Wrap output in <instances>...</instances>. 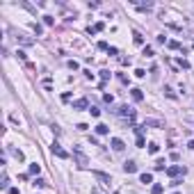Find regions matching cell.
Segmentation results:
<instances>
[{"instance_id": "1", "label": "cell", "mask_w": 194, "mask_h": 194, "mask_svg": "<svg viewBox=\"0 0 194 194\" xmlns=\"http://www.w3.org/2000/svg\"><path fill=\"white\" fill-rule=\"evenodd\" d=\"M73 158H75V162H78V167H80V169H85V167L89 164V158H87L80 149H75V151H73Z\"/></svg>"}, {"instance_id": "2", "label": "cell", "mask_w": 194, "mask_h": 194, "mask_svg": "<svg viewBox=\"0 0 194 194\" xmlns=\"http://www.w3.org/2000/svg\"><path fill=\"white\" fill-rule=\"evenodd\" d=\"M185 176V167H178V164H174V167H167V176H171V178H178V176Z\"/></svg>"}, {"instance_id": "3", "label": "cell", "mask_w": 194, "mask_h": 194, "mask_svg": "<svg viewBox=\"0 0 194 194\" xmlns=\"http://www.w3.org/2000/svg\"><path fill=\"white\" fill-rule=\"evenodd\" d=\"M50 151H53V153H55L57 158H62V160H66V158H69V153H66V151L62 149V146H60V144H57V142H53V146H50Z\"/></svg>"}, {"instance_id": "4", "label": "cell", "mask_w": 194, "mask_h": 194, "mask_svg": "<svg viewBox=\"0 0 194 194\" xmlns=\"http://www.w3.org/2000/svg\"><path fill=\"white\" fill-rule=\"evenodd\" d=\"M117 112H119V114H126V117H128L130 121L135 119V110H132V107H128V105H121V107H119Z\"/></svg>"}, {"instance_id": "5", "label": "cell", "mask_w": 194, "mask_h": 194, "mask_svg": "<svg viewBox=\"0 0 194 194\" xmlns=\"http://www.w3.org/2000/svg\"><path fill=\"white\" fill-rule=\"evenodd\" d=\"M94 176H96V178L103 183V185H110V183H112V178H110L107 174H103V171H94Z\"/></svg>"}, {"instance_id": "6", "label": "cell", "mask_w": 194, "mask_h": 194, "mask_svg": "<svg viewBox=\"0 0 194 194\" xmlns=\"http://www.w3.org/2000/svg\"><path fill=\"white\" fill-rule=\"evenodd\" d=\"M85 107H89V103H87V98H78V100L73 103V110H85Z\"/></svg>"}, {"instance_id": "7", "label": "cell", "mask_w": 194, "mask_h": 194, "mask_svg": "<svg viewBox=\"0 0 194 194\" xmlns=\"http://www.w3.org/2000/svg\"><path fill=\"white\" fill-rule=\"evenodd\" d=\"M123 171H126V174H135V171H137V164H135L132 160H126V164H123Z\"/></svg>"}, {"instance_id": "8", "label": "cell", "mask_w": 194, "mask_h": 194, "mask_svg": "<svg viewBox=\"0 0 194 194\" xmlns=\"http://www.w3.org/2000/svg\"><path fill=\"white\" fill-rule=\"evenodd\" d=\"M16 41H18V43H23V46H32V43H34V39L25 37V34H18V37H16Z\"/></svg>"}, {"instance_id": "9", "label": "cell", "mask_w": 194, "mask_h": 194, "mask_svg": "<svg viewBox=\"0 0 194 194\" xmlns=\"http://www.w3.org/2000/svg\"><path fill=\"white\" fill-rule=\"evenodd\" d=\"M110 144H112V149H114V151H123V146H126V144H123V142H121L119 137H114V139H112Z\"/></svg>"}, {"instance_id": "10", "label": "cell", "mask_w": 194, "mask_h": 194, "mask_svg": "<svg viewBox=\"0 0 194 194\" xmlns=\"http://www.w3.org/2000/svg\"><path fill=\"white\" fill-rule=\"evenodd\" d=\"M146 126H153V128H162V121H158V119H146L144 121V128Z\"/></svg>"}, {"instance_id": "11", "label": "cell", "mask_w": 194, "mask_h": 194, "mask_svg": "<svg viewBox=\"0 0 194 194\" xmlns=\"http://www.w3.org/2000/svg\"><path fill=\"white\" fill-rule=\"evenodd\" d=\"M139 180H142L144 185H149V183H153V176H151V174H142V176H139Z\"/></svg>"}, {"instance_id": "12", "label": "cell", "mask_w": 194, "mask_h": 194, "mask_svg": "<svg viewBox=\"0 0 194 194\" xmlns=\"http://www.w3.org/2000/svg\"><path fill=\"white\" fill-rule=\"evenodd\" d=\"M96 132H98V135H107V132H110V128H107L105 123H98V126H96Z\"/></svg>"}, {"instance_id": "13", "label": "cell", "mask_w": 194, "mask_h": 194, "mask_svg": "<svg viewBox=\"0 0 194 194\" xmlns=\"http://www.w3.org/2000/svg\"><path fill=\"white\" fill-rule=\"evenodd\" d=\"M130 94H132V100H142V98H144V94H142V89H132Z\"/></svg>"}, {"instance_id": "14", "label": "cell", "mask_w": 194, "mask_h": 194, "mask_svg": "<svg viewBox=\"0 0 194 194\" xmlns=\"http://www.w3.org/2000/svg\"><path fill=\"white\" fill-rule=\"evenodd\" d=\"M132 39H135V43H137V46H142V43H144V37H142L139 32H135V34H132Z\"/></svg>"}, {"instance_id": "15", "label": "cell", "mask_w": 194, "mask_h": 194, "mask_svg": "<svg viewBox=\"0 0 194 194\" xmlns=\"http://www.w3.org/2000/svg\"><path fill=\"white\" fill-rule=\"evenodd\" d=\"M137 7H139L142 12H149V9H153V2H146V5L142 2V5H137Z\"/></svg>"}, {"instance_id": "16", "label": "cell", "mask_w": 194, "mask_h": 194, "mask_svg": "<svg viewBox=\"0 0 194 194\" xmlns=\"http://www.w3.org/2000/svg\"><path fill=\"white\" fill-rule=\"evenodd\" d=\"M151 194H162V185L160 183H155V185L151 187Z\"/></svg>"}, {"instance_id": "17", "label": "cell", "mask_w": 194, "mask_h": 194, "mask_svg": "<svg viewBox=\"0 0 194 194\" xmlns=\"http://www.w3.org/2000/svg\"><path fill=\"white\" fill-rule=\"evenodd\" d=\"M158 149H160V146H158L155 142H151V144H149V153H158Z\"/></svg>"}, {"instance_id": "18", "label": "cell", "mask_w": 194, "mask_h": 194, "mask_svg": "<svg viewBox=\"0 0 194 194\" xmlns=\"http://www.w3.org/2000/svg\"><path fill=\"white\" fill-rule=\"evenodd\" d=\"M39 171H41V167H39L37 162H34V164H30V174H39Z\"/></svg>"}, {"instance_id": "19", "label": "cell", "mask_w": 194, "mask_h": 194, "mask_svg": "<svg viewBox=\"0 0 194 194\" xmlns=\"http://www.w3.org/2000/svg\"><path fill=\"white\" fill-rule=\"evenodd\" d=\"M167 46H169L171 50H176V48H180V43H178V41H167Z\"/></svg>"}, {"instance_id": "20", "label": "cell", "mask_w": 194, "mask_h": 194, "mask_svg": "<svg viewBox=\"0 0 194 194\" xmlns=\"http://www.w3.org/2000/svg\"><path fill=\"white\" fill-rule=\"evenodd\" d=\"M34 185H37V187H46V185H48V183H46V180H43V178H37V180H34Z\"/></svg>"}, {"instance_id": "21", "label": "cell", "mask_w": 194, "mask_h": 194, "mask_svg": "<svg viewBox=\"0 0 194 194\" xmlns=\"http://www.w3.org/2000/svg\"><path fill=\"white\" fill-rule=\"evenodd\" d=\"M178 64L183 66V69H190V62H187V60H185V57H180V60H178Z\"/></svg>"}, {"instance_id": "22", "label": "cell", "mask_w": 194, "mask_h": 194, "mask_svg": "<svg viewBox=\"0 0 194 194\" xmlns=\"http://www.w3.org/2000/svg\"><path fill=\"white\" fill-rule=\"evenodd\" d=\"M164 164H167L164 160H158V162H155V169H158V171H162V169H164Z\"/></svg>"}, {"instance_id": "23", "label": "cell", "mask_w": 194, "mask_h": 194, "mask_svg": "<svg viewBox=\"0 0 194 194\" xmlns=\"http://www.w3.org/2000/svg\"><path fill=\"white\" fill-rule=\"evenodd\" d=\"M144 55L151 57V55H153V48H151V46H144Z\"/></svg>"}, {"instance_id": "24", "label": "cell", "mask_w": 194, "mask_h": 194, "mask_svg": "<svg viewBox=\"0 0 194 194\" xmlns=\"http://www.w3.org/2000/svg\"><path fill=\"white\" fill-rule=\"evenodd\" d=\"M164 94H167V96H169V98H176V94L171 92V87H164Z\"/></svg>"}, {"instance_id": "25", "label": "cell", "mask_w": 194, "mask_h": 194, "mask_svg": "<svg viewBox=\"0 0 194 194\" xmlns=\"http://www.w3.org/2000/svg\"><path fill=\"white\" fill-rule=\"evenodd\" d=\"M89 112H92V117H100V110L98 107H89Z\"/></svg>"}, {"instance_id": "26", "label": "cell", "mask_w": 194, "mask_h": 194, "mask_svg": "<svg viewBox=\"0 0 194 194\" xmlns=\"http://www.w3.org/2000/svg\"><path fill=\"white\" fill-rule=\"evenodd\" d=\"M16 55H18V60H23V62H25V60H28V55H25V53H23V50H18V53H16Z\"/></svg>"}, {"instance_id": "27", "label": "cell", "mask_w": 194, "mask_h": 194, "mask_svg": "<svg viewBox=\"0 0 194 194\" xmlns=\"http://www.w3.org/2000/svg\"><path fill=\"white\" fill-rule=\"evenodd\" d=\"M144 144H146V142H144V137H142V135H137V146H144Z\"/></svg>"}, {"instance_id": "28", "label": "cell", "mask_w": 194, "mask_h": 194, "mask_svg": "<svg viewBox=\"0 0 194 194\" xmlns=\"http://www.w3.org/2000/svg\"><path fill=\"white\" fill-rule=\"evenodd\" d=\"M32 28H34V32H37V34H41V30H43V28H41V25H39V23H34Z\"/></svg>"}, {"instance_id": "29", "label": "cell", "mask_w": 194, "mask_h": 194, "mask_svg": "<svg viewBox=\"0 0 194 194\" xmlns=\"http://www.w3.org/2000/svg\"><path fill=\"white\" fill-rule=\"evenodd\" d=\"M69 69H73V71H75V69H78V62H75V60H71V62H69Z\"/></svg>"}, {"instance_id": "30", "label": "cell", "mask_w": 194, "mask_h": 194, "mask_svg": "<svg viewBox=\"0 0 194 194\" xmlns=\"http://www.w3.org/2000/svg\"><path fill=\"white\" fill-rule=\"evenodd\" d=\"M9 194H18V187H9Z\"/></svg>"}, {"instance_id": "31", "label": "cell", "mask_w": 194, "mask_h": 194, "mask_svg": "<svg viewBox=\"0 0 194 194\" xmlns=\"http://www.w3.org/2000/svg\"><path fill=\"white\" fill-rule=\"evenodd\" d=\"M190 149H192V151H194V139H192V142H190Z\"/></svg>"}, {"instance_id": "32", "label": "cell", "mask_w": 194, "mask_h": 194, "mask_svg": "<svg viewBox=\"0 0 194 194\" xmlns=\"http://www.w3.org/2000/svg\"><path fill=\"white\" fill-rule=\"evenodd\" d=\"M114 194H121V192H114Z\"/></svg>"}]
</instances>
